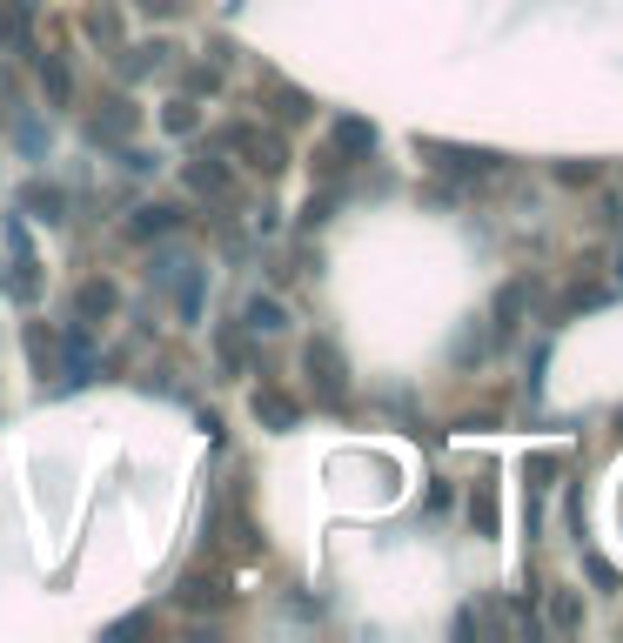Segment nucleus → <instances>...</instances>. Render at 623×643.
<instances>
[{
  "label": "nucleus",
  "mask_w": 623,
  "mask_h": 643,
  "mask_svg": "<svg viewBox=\"0 0 623 643\" xmlns=\"http://www.w3.org/2000/svg\"><path fill=\"white\" fill-rule=\"evenodd\" d=\"M309 369H315V382H322L329 396L342 389V376H335V349H329V342H315V349H309Z\"/></svg>",
  "instance_id": "1"
},
{
  "label": "nucleus",
  "mask_w": 623,
  "mask_h": 643,
  "mask_svg": "<svg viewBox=\"0 0 623 643\" xmlns=\"http://www.w3.org/2000/svg\"><path fill=\"white\" fill-rule=\"evenodd\" d=\"M161 228H175V208H141V215H134V242H148V235H161Z\"/></svg>",
  "instance_id": "2"
},
{
  "label": "nucleus",
  "mask_w": 623,
  "mask_h": 643,
  "mask_svg": "<svg viewBox=\"0 0 623 643\" xmlns=\"http://www.w3.org/2000/svg\"><path fill=\"white\" fill-rule=\"evenodd\" d=\"M255 416L282 429V422H295V402H282V396H275V389H262V396H255Z\"/></svg>",
  "instance_id": "3"
},
{
  "label": "nucleus",
  "mask_w": 623,
  "mask_h": 643,
  "mask_svg": "<svg viewBox=\"0 0 623 643\" xmlns=\"http://www.w3.org/2000/svg\"><path fill=\"white\" fill-rule=\"evenodd\" d=\"M74 302H81V315H108V309H114V289H108V282H88Z\"/></svg>",
  "instance_id": "4"
},
{
  "label": "nucleus",
  "mask_w": 623,
  "mask_h": 643,
  "mask_svg": "<svg viewBox=\"0 0 623 643\" xmlns=\"http://www.w3.org/2000/svg\"><path fill=\"white\" fill-rule=\"evenodd\" d=\"M188 188H195V195H222V168L195 161V168H188Z\"/></svg>",
  "instance_id": "5"
},
{
  "label": "nucleus",
  "mask_w": 623,
  "mask_h": 643,
  "mask_svg": "<svg viewBox=\"0 0 623 643\" xmlns=\"http://www.w3.org/2000/svg\"><path fill=\"white\" fill-rule=\"evenodd\" d=\"M27 208H41L47 222H61V208H67V201L54 195V188H27Z\"/></svg>",
  "instance_id": "6"
},
{
  "label": "nucleus",
  "mask_w": 623,
  "mask_h": 643,
  "mask_svg": "<svg viewBox=\"0 0 623 643\" xmlns=\"http://www.w3.org/2000/svg\"><path fill=\"white\" fill-rule=\"evenodd\" d=\"M335 141H342V148H369V128H362V121H342Z\"/></svg>",
  "instance_id": "7"
},
{
  "label": "nucleus",
  "mask_w": 623,
  "mask_h": 643,
  "mask_svg": "<svg viewBox=\"0 0 623 643\" xmlns=\"http://www.w3.org/2000/svg\"><path fill=\"white\" fill-rule=\"evenodd\" d=\"M248 322H255V329H282V309H275V302H255Z\"/></svg>",
  "instance_id": "8"
},
{
  "label": "nucleus",
  "mask_w": 623,
  "mask_h": 643,
  "mask_svg": "<svg viewBox=\"0 0 623 643\" xmlns=\"http://www.w3.org/2000/svg\"><path fill=\"white\" fill-rule=\"evenodd\" d=\"M168 128L188 134V128H195V108H188V101H175V108H168Z\"/></svg>",
  "instance_id": "9"
}]
</instances>
